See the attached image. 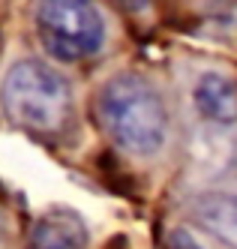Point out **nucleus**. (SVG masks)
Wrapping results in <instances>:
<instances>
[{
	"label": "nucleus",
	"instance_id": "nucleus-6",
	"mask_svg": "<svg viewBox=\"0 0 237 249\" xmlns=\"http://www.w3.org/2000/svg\"><path fill=\"white\" fill-rule=\"evenodd\" d=\"M192 102L198 114L216 126L237 123V84L225 72H204L192 84Z\"/></svg>",
	"mask_w": 237,
	"mask_h": 249
},
{
	"label": "nucleus",
	"instance_id": "nucleus-3",
	"mask_svg": "<svg viewBox=\"0 0 237 249\" xmlns=\"http://www.w3.org/2000/svg\"><path fill=\"white\" fill-rule=\"evenodd\" d=\"M33 30L42 48L60 63L93 57L108 39V24L96 0H33Z\"/></svg>",
	"mask_w": 237,
	"mask_h": 249
},
{
	"label": "nucleus",
	"instance_id": "nucleus-4",
	"mask_svg": "<svg viewBox=\"0 0 237 249\" xmlns=\"http://www.w3.org/2000/svg\"><path fill=\"white\" fill-rule=\"evenodd\" d=\"M189 216L210 240L237 249V192L198 195L189 207Z\"/></svg>",
	"mask_w": 237,
	"mask_h": 249
},
{
	"label": "nucleus",
	"instance_id": "nucleus-1",
	"mask_svg": "<svg viewBox=\"0 0 237 249\" xmlns=\"http://www.w3.org/2000/svg\"><path fill=\"white\" fill-rule=\"evenodd\" d=\"M96 114L105 135L135 159H153L165 150L171 117L162 90L141 72L111 75L96 96Z\"/></svg>",
	"mask_w": 237,
	"mask_h": 249
},
{
	"label": "nucleus",
	"instance_id": "nucleus-7",
	"mask_svg": "<svg viewBox=\"0 0 237 249\" xmlns=\"http://www.w3.org/2000/svg\"><path fill=\"white\" fill-rule=\"evenodd\" d=\"M117 3H120V9H126V12H144V9H150L153 0H117Z\"/></svg>",
	"mask_w": 237,
	"mask_h": 249
},
{
	"label": "nucleus",
	"instance_id": "nucleus-5",
	"mask_svg": "<svg viewBox=\"0 0 237 249\" xmlns=\"http://www.w3.org/2000/svg\"><path fill=\"white\" fill-rule=\"evenodd\" d=\"M87 225L78 213L66 207H54L36 219L27 237V249H84Z\"/></svg>",
	"mask_w": 237,
	"mask_h": 249
},
{
	"label": "nucleus",
	"instance_id": "nucleus-8",
	"mask_svg": "<svg viewBox=\"0 0 237 249\" xmlns=\"http://www.w3.org/2000/svg\"><path fill=\"white\" fill-rule=\"evenodd\" d=\"M3 240H9V216L0 210V243H3Z\"/></svg>",
	"mask_w": 237,
	"mask_h": 249
},
{
	"label": "nucleus",
	"instance_id": "nucleus-2",
	"mask_svg": "<svg viewBox=\"0 0 237 249\" xmlns=\"http://www.w3.org/2000/svg\"><path fill=\"white\" fill-rule=\"evenodd\" d=\"M0 111L12 126L39 138H60L75 117V93L57 66L18 57L0 78Z\"/></svg>",
	"mask_w": 237,
	"mask_h": 249
}]
</instances>
